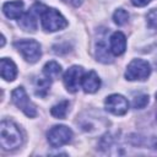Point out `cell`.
Instances as JSON below:
<instances>
[{
    "instance_id": "1",
    "label": "cell",
    "mask_w": 157,
    "mask_h": 157,
    "mask_svg": "<svg viewBox=\"0 0 157 157\" xmlns=\"http://www.w3.org/2000/svg\"><path fill=\"white\" fill-rule=\"evenodd\" d=\"M23 142V136L20 128L12 121L4 119L0 124V144L5 151H13Z\"/></svg>"
},
{
    "instance_id": "2",
    "label": "cell",
    "mask_w": 157,
    "mask_h": 157,
    "mask_svg": "<svg viewBox=\"0 0 157 157\" xmlns=\"http://www.w3.org/2000/svg\"><path fill=\"white\" fill-rule=\"evenodd\" d=\"M40 22L43 29L47 32H56L67 26V21L59 11L47 6L40 13Z\"/></svg>"
},
{
    "instance_id": "3",
    "label": "cell",
    "mask_w": 157,
    "mask_h": 157,
    "mask_svg": "<svg viewBox=\"0 0 157 157\" xmlns=\"http://www.w3.org/2000/svg\"><path fill=\"white\" fill-rule=\"evenodd\" d=\"M15 48L21 53L23 59L31 64L39 60L42 55L40 44L34 39H21L15 42Z\"/></svg>"
},
{
    "instance_id": "4",
    "label": "cell",
    "mask_w": 157,
    "mask_h": 157,
    "mask_svg": "<svg viewBox=\"0 0 157 157\" xmlns=\"http://www.w3.org/2000/svg\"><path fill=\"white\" fill-rule=\"evenodd\" d=\"M150 74L151 66L147 61L142 59H134L126 67L125 78L129 81H144L150 76Z\"/></svg>"
},
{
    "instance_id": "5",
    "label": "cell",
    "mask_w": 157,
    "mask_h": 157,
    "mask_svg": "<svg viewBox=\"0 0 157 157\" xmlns=\"http://www.w3.org/2000/svg\"><path fill=\"white\" fill-rule=\"evenodd\" d=\"M11 99L13 102V104L21 109L28 118H34L37 115V109L36 105L33 104V102L29 99L27 92L25 91L23 87H17L12 91L11 93Z\"/></svg>"
},
{
    "instance_id": "6",
    "label": "cell",
    "mask_w": 157,
    "mask_h": 157,
    "mask_svg": "<svg viewBox=\"0 0 157 157\" xmlns=\"http://www.w3.org/2000/svg\"><path fill=\"white\" fill-rule=\"evenodd\" d=\"M48 142L52 147H61L69 144L72 139V131L65 125H54L47 134Z\"/></svg>"
},
{
    "instance_id": "7",
    "label": "cell",
    "mask_w": 157,
    "mask_h": 157,
    "mask_svg": "<svg viewBox=\"0 0 157 157\" xmlns=\"http://www.w3.org/2000/svg\"><path fill=\"white\" fill-rule=\"evenodd\" d=\"M82 78H83V69L78 65H74L65 71L63 81L66 90L71 93H75L82 85Z\"/></svg>"
},
{
    "instance_id": "8",
    "label": "cell",
    "mask_w": 157,
    "mask_h": 157,
    "mask_svg": "<svg viewBox=\"0 0 157 157\" xmlns=\"http://www.w3.org/2000/svg\"><path fill=\"white\" fill-rule=\"evenodd\" d=\"M104 107L109 113L114 115H124L129 109V102L124 96L114 93L105 98Z\"/></svg>"
},
{
    "instance_id": "9",
    "label": "cell",
    "mask_w": 157,
    "mask_h": 157,
    "mask_svg": "<svg viewBox=\"0 0 157 157\" xmlns=\"http://www.w3.org/2000/svg\"><path fill=\"white\" fill-rule=\"evenodd\" d=\"M44 9H45L44 5H42V4H34L31 7V10L28 12L23 13L22 17L20 18V22L18 23H20L21 28L25 29V31H31V32L36 31V28H37V17L38 16L40 17V13H42V11Z\"/></svg>"
},
{
    "instance_id": "10",
    "label": "cell",
    "mask_w": 157,
    "mask_h": 157,
    "mask_svg": "<svg viewBox=\"0 0 157 157\" xmlns=\"http://www.w3.org/2000/svg\"><path fill=\"white\" fill-rule=\"evenodd\" d=\"M109 49L113 55H121L126 49V38L121 32H114L109 38Z\"/></svg>"
},
{
    "instance_id": "11",
    "label": "cell",
    "mask_w": 157,
    "mask_h": 157,
    "mask_svg": "<svg viewBox=\"0 0 157 157\" xmlns=\"http://www.w3.org/2000/svg\"><path fill=\"white\" fill-rule=\"evenodd\" d=\"M101 87V78L96 74V71L91 70L83 75L82 78V88L86 93H94Z\"/></svg>"
},
{
    "instance_id": "12",
    "label": "cell",
    "mask_w": 157,
    "mask_h": 157,
    "mask_svg": "<svg viewBox=\"0 0 157 157\" xmlns=\"http://www.w3.org/2000/svg\"><path fill=\"white\" fill-rule=\"evenodd\" d=\"M23 2L21 0L17 1H9L5 2L2 6V12L5 13V16L7 18L11 20H18L22 17L23 15Z\"/></svg>"
},
{
    "instance_id": "13",
    "label": "cell",
    "mask_w": 157,
    "mask_h": 157,
    "mask_svg": "<svg viewBox=\"0 0 157 157\" xmlns=\"http://www.w3.org/2000/svg\"><path fill=\"white\" fill-rule=\"evenodd\" d=\"M0 69H1V77L5 81H13L16 78L17 67L11 59L2 58L0 61Z\"/></svg>"
},
{
    "instance_id": "14",
    "label": "cell",
    "mask_w": 157,
    "mask_h": 157,
    "mask_svg": "<svg viewBox=\"0 0 157 157\" xmlns=\"http://www.w3.org/2000/svg\"><path fill=\"white\" fill-rule=\"evenodd\" d=\"M110 49L108 50V47L105 45L104 42H99L97 43L96 45V58L98 61H102V63H112L113 59L110 56Z\"/></svg>"
},
{
    "instance_id": "15",
    "label": "cell",
    "mask_w": 157,
    "mask_h": 157,
    "mask_svg": "<svg viewBox=\"0 0 157 157\" xmlns=\"http://www.w3.org/2000/svg\"><path fill=\"white\" fill-rule=\"evenodd\" d=\"M43 74L50 80H55L61 74V66L56 61H48L43 67Z\"/></svg>"
},
{
    "instance_id": "16",
    "label": "cell",
    "mask_w": 157,
    "mask_h": 157,
    "mask_svg": "<svg viewBox=\"0 0 157 157\" xmlns=\"http://www.w3.org/2000/svg\"><path fill=\"white\" fill-rule=\"evenodd\" d=\"M69 101H61L59 103H56L55 105L52 107L50 109V114L56 118V119H64L67 114V110H69Z\"/></svg>"
},
{
    "instance_id": "17",
    "label": "cell",
    "mask_w": 157,
    "mask_h": 157,
    "mask_svg": "<svg viewBox=\"0 0 157 157\" xmlns=\"http://www.w3.org/2000/svg\"><path fill=\"white\" fill-rule=\"evenodd\" d=\"M49 88H50V78L42 77V78L37 80V82H36V94L37 96L44 97L49 92Z\"/></svg>"
},
{
    "instance_id": "18",
    "label": "cell",
    "mask_w": 157,
    "mask_h": 157,
    "mask_svg": "<svg viewBox=\"0 0 157 157\" xmlns=\"http://www.w3.org/2000/svg\"><path fill=\"white\" fill-rule=\"evenodd\" d=\"M129 20V13L124 10V9H118L115 10V12L113 13V21L118 25V26H123L128 22Z\"/></svg>"
},
{
    "instance_id": "19",
    "label": "cell",
    "mask_w": 157,
    "mask_h": 157,
    "mask_svg": "<svg viewBox=\"0 0 157 157\" xmlns=\"http://www.w3.org/2000/svg\"><path fill=\"white\" fill-rule=\"evenodd\" d=\"M148 94H139L132 99V107L136 109H142L148 104Z\"/></svg>"
},
{
    "instance_id": "20",
    "label": "cell",
    "mask_w": 157,
    "mask_h": 157,
    "mask_svg": "<svg viewBox=\"0 0 157 157\" xmlns=\"http://www.w3.org/2000/svg\"><path fill=\"white\" fill-rule=\"evenodd\" d=\"M147 25L151 28H157V7L151 9L146 15Z\"/></svg>"
},
{
    "instance_id": "21",
    "label": "cell",
    "mask_w": 157,
    "mask_h": 157,
    "mask_svg": "<svg viewBox=\"0 0 157 157\" xmlns=\"http://www.w3.org/2000/svg\"><path fill=\"white\" fill-rule=\"evenodd\" d=\"M151 0H131V4L134 6H139V7H142V6H146L147 4H150Z\"/></svg>"
},
{
    "instance_id": "22",
    "label": "cell",
    "mask_w": 157,
    "mask_h": 157,
    "mask_svg": "<svg viewBox=\"0 0 157 157\" xmlns=\"http://www.w3.org/2000/svg\"><path fill=\"white\" fill-rule=\"evenodd\" d=\"M61 1H63V2H66V4H70V5L75 6V7H78V6L82 4L83 0H61Z\"/></svg>"
},
{
    "instance_id": "23",
    "label": "cell",
    "mask_w": 157,
    "mask_h": 157,
    "mask_svg": "<svg viewBox=\"0 0 157 157\" xmlns=\"http://www.w3.org/2000/svg\"><path fill=\"white\" fill-rule=\"evenodd\" d=\"M151 148L157 150V136L152 137V141H151Z\"/></svg>"
},
{
    "instance_id": "24",
    "label": "cell",
    "mask_w": 157,
    "mask_h": 157,
    "mask_svg": "<svg viewBox=\"0 0 157 157\" xmlns=\"http://www.w3.org/2000/svg\"><path fill=\"white\" fill-rule=\"evenodd\" d=\"M4 44H5V38H4V36H2V37H1V47H2Z\"/></svg>"
},
{
    "instance_id": "25",
    "label": "cell",
    "mask_w": 157,
    "mask_h": 157,
    "mask_svg": "<svg viewBox=\"0 0 157 157\" xmlns=\"http://www.w3.org/2000/svg\"><path fill=\"white\" fill-rule=\"evenodd\" d=\"M155 66L157 67V59H156V61H155Z\"/></svg>"
},
{
    "instance_id": "26",
    "label": "cell",
    "mask_w": 157,
    "mask_h": 157,
    "mask_svg": "<svg viewBox=\"0 0 157 157\" xmlns=\"http://www.w3.org/2000/svg\"><path fill=\"white\" fill-rule=\"evenodd\" d=\"M156 101H157V93H156Z\"/></svg>"
}]
</instances>
